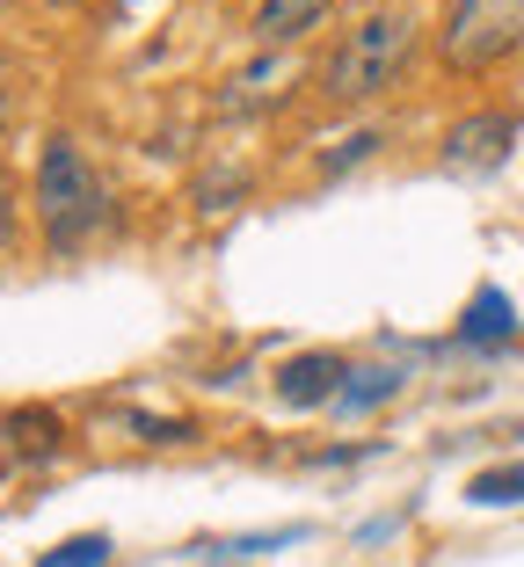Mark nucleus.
Listing matches in <instances>:
<instances>
[{
	"instance_id": "nucleus-1",
	"label": "nucleus",
	"mask_w": 524,
	"mask_h": 567,
	"mask_svg": "<svg viewBox=\"0 0 524 567\" xmlns=\"http://www.w3.org/2000/svg\"><path fill=\"white\" fill-rule=\"evenodd\" d=\"M408 44H415V16H408V8H379V16H364L336 51H328L321 87H328L336 102L379 95V87H387L393 73L408 66Z\"/></svg>"
},
{
	"instance_id": "nucleus-2",
	"label": "nucleus",
	"mask_w": 524,
	"mask_h": 567,
	"mask_svg": "<svg viewBox=\"0 0 524 567\" xmlns=\"http://www.w3.org/2000/svg\"><path fill=\"white\" fill-rule=\"evenodd\" d=\"M37 226L51 234V248H81L102 226V183L73 138H51L37 161Z\"/></svg>"
},
{
	"instance_id": "nucleus-3",
	"label": "nucleus",
	"mask_w": 524,
	"mask_h": 567,
	"mask_svg": "<svg viewBox=\"0 0 524 567\" xmlns=\"http://www.w3.org/2000/svg\"><path fill=\"white\" fill-rule=\"evenodd\" d=\"M444 66L459 73H481L495 59L524 44V0H459L452 16H444Z\"/></svg>"
},
{
	"instance_id": "nucleus-4",
	"label": "nucleus",
	"mask_w": 524,
	"mask_h": 567,
	"mask_svg": "<svg viewBox=\"0 0 524 567\" xmlns=\"http://www.w3.org/2000/svg\"><path fill=\"white\" fill-rule=\"evenodd\" d=\"M510 138H517V117L510 110H481V117H459L452 132H444V167H503Z\"/></svg>"
},
{
	"instance_id": "nucleus-5",
	"label": "nucleus",
	"mask_w": 524,
	"mask_h": 567,
	"mask_svg": "<svg viewBox=\"0 0 524 567\" xmlns=\"http://www.w3.org/2000/svg\"><path fill=\"white\" fill-rule=\"evenodd\" d=\"M342 379H350V364L342 357H328V350H306V357H291L285 371H277V393H285L291 408H336V393H342Z\"/></svg>"
},
{
	"instance_id": "nucleus-6",
	"label": "nucleus",
	"mask_w": 524,
	"mask_h": 567,
	"mask_svg": "<svg viewBox=\"0 0 524 567\" xmlns=\"http://www.w3.org/2000/svg\"><path fill=\"white\" fill-rule=\"evenodd\" d=\"M328 8H336V0H263L255 22H248V37L255 44H291V37H306Z\"/></svg>"
},
{
	"instance_id": "nucleus-7",
	"label": "nucleus",
	"mask_w": 524,
	"mask_h": 567,
	"mask_svg": "<svg viewBox=\"0 0 524 567\" xmlns=\"http://www.w3.org/2000/svg\"><path fill=\"white\" fill-rule=\"evenodd\" d=\"M517 328V306L495 291V284H481L474 299H466V320H459V342H503V334Z\"/></svg>"
},
{
	"instance_id": "nucleus-8",
	"label": "nucleus",
	"mask_w": 524,
	"mask_h": 567,
	"mask_svg": "<svg viewBox=\"0 0 524 567\" xmlns=\"http://www.w3.org/2000/svg\"><path fill=\"white\" fill-rule=\"evenodd\" d=\"M51 451H59V415H51V408H16V415H8V466H22V458H51Z\"/></svg>"
},
{
	"instance_id": "nucleus-9",
	"label": "nucleus",
	"mask_w": 524,
	"mask_h": 567,
	"mask_svg": "<svg viewBox=\"0 0 524 567\" xmlns=\"http://www.w3.org/2000/svg\"><path fill=\"white\" fill-rule=\"evenodd\" d=\"M393 393H401V371L393 364H357L350 379H342V393H336V415H364V408L393 401Z\"/></svg>"
},
{
	"instance_id": "nucleus-10",
	"label": "nucleus",
	"mask_w": 524,
	"mask_h": 567,
	"mask_svg": "<svg viewBox=\"0 0 524 567\" xmlns=\"http://www.w3.org/2000/svg\"><path fill=\"white\" fill-rule=\"evenodd\" d=\"M466 495L481 502V509H503V502H524V458H510V466H489Z\"/></svg>"
},
{
	"instance_id": "nucleus-11",
	"label": "nucleus",
	"mask_w": 524,
	"mask_h": 567,
	"mask_svg": "<svg viewBox=\"0 0 524 567\" xmlns=\"http://www.w3.org/2000/svg\"><path fill=\"white\" fill-rule=\"evenodd\" d=\"M110 560V538L102 532H81V538H66V546H51L37 567H102Z\"/></svg>"
},
{
	"instance_id": "nucleus-12",
	"label": "nucleus",
	"mask_w": 524,
	"mask_h": 567,
	"mask_svg": "<svg viewBox=\"0 0 524 567\" xmlns=\"http://www.w3.org/2000/svg\"><path fill=\"white\" fill-rule=\"evenodd\" d=\"M291 538H299V524H285V532H248V538H212V546H197V553H212V560H219V553H270V546H291Z\"/></svg>"
},
{
	"instance_id": "nucleus-13",
	"label": "nucleus",
	"mask_w": 524,
	"mask_h": 567,
	"mask_svg": "<svg viewBox=\"0 0 524 567\" xmlns=\"http://www.w3.org/2000/svg\"><path fill=\"white\" fill-rule=\"evenodd\" d=\"M372 146H387V138H379V132H357V138H342V153H321V175H342V167L372 161Z\"/></svg>"
}]
</instances>
